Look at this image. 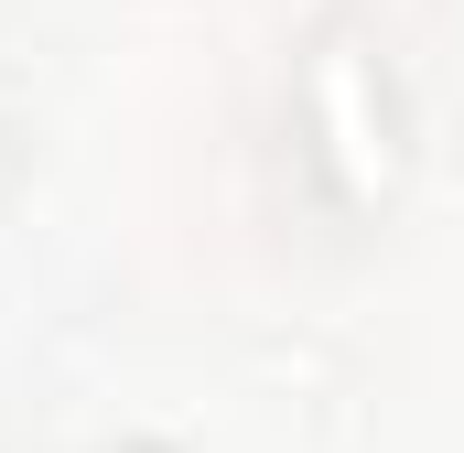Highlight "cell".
Masks as SVG:
<instances>
[{
  "label": "cell",
  "mask_w": 464,
  "mask_h": 453,
  "mask_svg": "<svg viewBox=\"0 0 464 453\" xmlns=\"http://www.w3.org/2000/svg\"><path fill=\"white\" fill-rule=\"evenodd\" d=\"M303 130H314V162L335 173V206H389L400 173H411V98L400 76L367 54V43H324L314 76H303Z\"/></svg>",
  "instance_id": "obj_1"
},
{
  "label": "cell",
  "mask_w": 464,
  "mask_h": 453,
  "mask_svg": "<svg viewBox=\"0 0 464 453\" xmlns=\"http://www.w3.org/2000/svg\"><path fill=\"white\" fill-rule=\"evenodd\" d=\"M109 453H173V443H151V432H130V443H109Z\"/></svg>",
  "instance_id": "obj_2"
}]
</instances>
